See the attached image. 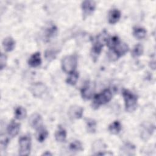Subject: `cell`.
I'll list each match as a JSON object with an SVG mask.
<instances>
[{"label": "cell", "instance_id": "obj_1", "mask_svg": "<svg viewBox=\"0 0 156 156\" xmlns=\"http://www.w3.org/2000/svg\"><path fill=\"white\" fill-rule=\"evenodd\" d=\"M108 38V34L105 30H104L98 35L91 50V54L93 58H96L100 54L102 48H103L104 45L107 43Z\"/></svg>", "mask_w": 156, "mask_h": 156}, {"label": "cell", "instance_id": "obj_2", "mask_svg": "<svg viewBox=\"0 0 156 156\" xmlns=\"http://www.w3.org/2000/svg\"><path fill=\"white\" fill-rule=\"evenodd\" d=\"M122 96L125 102L126 110L128 112H133L137 105V97L132 92L128 90H124Z\"/></svg>", "mask_w": 156, "mask_h": 156}, {"label": "cell", "instance_id": "obj_3", "mask_svg": "<svg viewBox=\"0 0 156 156\" xmlns=\"http://www.w3.org/2000/svg\"><path fill=\"white\" fill-rule=\"evenodd\" d=\"M129 51V46L125 43H119L114 48L110 49L108 52V58L112 61L116 60L119 57L125 54Z\"/></svg>", "mask_w": 156, "mask_h": 156}, {"label": "cell", "instance_id": "obj_4", "mask_svg": "<svg viewBox=\"0 0 156 156\" xmlns=\"http://www.w3.org/2000/svg\"><path fill=\"white\" fill-rule=\"evenodd\" d=\"M77 65V58L74 55H69L65 57L62 61L63 70L67 73L75 71Z\"/></svg>", "mask_w": 156, "mask_h": 156}, {"label": "cell", "instance_id": "obj_5", "mask_svg": "<svg viewBox=\"0 0 156 156\" xmlns=\"http://www.w3.org/2000/svg\"><path fill=\"white\" fill-rule=\"evenodd\" d=\"M112 98V94L109 89L103 90L101 93L96 94L93 99V106L95 108H98L101 105L105 104L108 102Z\"/></svg>", "mask_w": 156, "mask_h": 156}, {"label": "cell", "instance_id": "obj_6", "mask_svg": "<svg viewBox=\"0 0 156 156\" xmlns=\"http://www.w3.org/2000/svg\"><path fill=\"white\" fill-rule=\"evenodd\" d=\"M19 154L20 155H28L30 154L31 147V138L30 135H24L19 140Z\"/></svg>", "mask_w": 156, "mask_h": 156}, {"label": "cell", "instance_id": "obj_7", "mask_svg": "<svg viewBox=\"0 0 156 156\" xmlns=\"http://www.w3.org/2000/svg\"><path fill=\"white\" fill-rule=\"evenodd\" d=\"M155 130V126L149 122L143 123L141 126V137L144 141L148 140L152 135Z\"/></svg>", "mask_w": 156, "mask_h": 156}, {"label": "cell", "instance_id": "obj_8", "mask_svg": "<svg viewBox=\"0 0 156 156\" xmlns=\"http://www.w3.org/2000/svg\"><path fill=\"white\" fill-rule=\"evenodd\" d=\"M94 91V86L93 83H87L81 90V95L83 99L85 100L90 99Z\"/></svg>", "mask_w": 156, "mask_h": 156}, {"label": "cell", "instance_id": "obj_9", "mask_svg": "<svg viewBox=\"0 0 156 156\" xmlns=\"http://www.w3.org/2000/svg\"><path fill=\"white\" fill-rule=\"evenodd\" d=\"M46 87L41 82L35 83L30 87V91L35 97H41L46 91Z\"/></svg>", "mask_w": 156, "mask_h": 156}, {"label": "cell", "instance_id": "obj_10", "mask_svg": "<svg viewBox=\"0 0 156 156\" xmlns=\"http://www.w3.org/2000/svg\"><path fill=\"white\" fill-rule=\"evenodd\" d=\"M83 109L82 107L74 105L70 107L68 110V115L72 119H80L82 117Z\"/></svg>", "mask_w": 156, "mask_h": 156}, {"label": "cell", "instance_id": "obj_11", "mask_svg": "<svg viewBox=\"0 0 156 156\" xmlns=\"http://www.w3.org/2000/svg\"><path fill=\"white\" fill-rule=\"evenodd\" d=\"M82 9L84 15H91L96 8V3L93 1H84L82 2Z\"/></svg>", "mask_w": 156, "mask_h": 156}, {"label": "cell", "instance_id": "obj_12", "mask_svg": "<svg viewBox=\"0 0 156 156\" xmlns=\"http://www.w3.org/2000/svg\"><path fill=\"white\" fill-rule=\"evenodd\" d=\"M29 122L30 126L37 130L42 127L43 119L41 115L38 113L32 115L29 119Z\"/></svg>", "mask_w": 156, "mask_h": 156}, {"label": "cell", "instance_id": "obj_13", "mask_svg": "<svg viewBox=\"0 0 156 156\" xmlns=\"http://www.w3.org/2000/svg\"><path fill=\"white\" fill-rule=\"evenodd\" d=\"M20 129V124L15 121L12 120L7 126V131L9 136L13 138L16 136Z\"/></svg>", "mask_w": 156, "mask_h": 156}, {"label": "cell", "instance_id": "obj_14", "mask_svg": "<svg viewBox=\"0 0 156 156\" xmlns=\"http://www.w3.org/2000/svg\"><path fill=\"white\" fill-rule=\"evenodd\" d=\"M29 65L32 67H37L41 63V55L39 52L34 53L29 58L28 61Z\"/></svg>", "mask_w": 156, "mask_h": 156}, {"label": "cell", "instance_id": "obj_15", "mask_svg": "<svg viewBox=\"0 0 156 156\" xmlns=\"http://www.w3.org/2000/svg\"><path fill=\"white\" fill-rule=\"evenodd\" d=\"M121 18V12L116 9L111 10L108 13V22L110 24H115Z\"/></svg>", "mask_w": 156, "mask_h": 156}, {"label": "cell", "instance_id": "obj_16", "mask_svg": "<svg viewBox=\"0 0 156 156\" xmlns=\"http://www.w3.org/2000/svg\"><path fill=\"white\" fill-rule=\"evenodd\" d=\"M2 45L6 51L10 52L14 49L15 46V42L12 37H8L4 39L2 41Z\"/></svg>", "mask_w": 156, "mask_h": 156}, {"label": "cell", "instance_id": "obj_17", "mask_svg": "<svg viewBox=\"0 0 156 156\" xmlns=\"http://www.w3.org/2000/svg\"><path fill=\"white\" fill-rule=\"evenodd\" d=\"M55 138L57 141L63 142L66 138V131L61 126H59L55 133Z\"/></svg>", "mask_w": 156, "mask_h": 156}, {"label": "cell", "instance_id": "obj_18", "mask_svg": "<svg viewBox=\"0 0 156 156\" xmlns=\"http://www.w3.org/2000/svg\"><path fill=\"white\" fill-rule=\"evenodd\" d=\"M120 152H121L122 155H133L135 152V146L130 143H126L124 145L122 146L121 151Z\"/></svg>", "mask_w": 156, "mask_h": 156}, {"label": "cell", "instance_id": "obj_19", "mask_svg": "<svg viewBox=\"0 0 156 156\" xmlns=\"http://www.w3.org/2000/svg\"><path fill=\"white\" fill-rule=\"evenodd\" d=\"M48 132L46 129L43 127V126L37 129V132L36 133V138L39 142L44 141L45 139L48 137Z\"/></svg>", "mask_w": 156, "mask_h": 156}, {"label": "cell", "instance_id": "obj_20", "mask_svg": "<svg viewBox=\"0 0 156 156\" xmlns=\"http://www.w3.org/2000/svg\"><path fill=\"white\" fill-rule=\"evenodd\" d=\"M121 124L118 121H115L108 126V130L112 134L116 135L119 133L121 130Z\"/></svg>", "mask_w": 156, "mask_h": 156}, {"label": "cell", "instance_id": "obj_21", "mask_svg": "<svg viewBox=\"0 0 156 156\" xmlns=\"http://www.w3.org/2000/svg\"><path fill=\"white\" fill-rule=\"evenodd\" d=\"M146 33H147V32L145 29H144L143 27H140L134 28L133 31V36L138 40L144 38L146 35Z\"/></svg>", "mask_w": 156, "mask_h": 156}, {"label": "cell", "instance_id": "obj_22", "mask_svg": "<svg viewBox=\"0 0 156 156\" xmlns=\"http://www.w3.org/2000/svg\"><path fill=\"white\" fill-rule=\"evenodd\" d=\"M69 149L74 152H77L83 150L82 143L78 140H74L69 144Z\"/></svg>", "mask_w": 156, "mask_h": 156}, {"label": "cell", "instance_id": "obj_23", "mask_svg": "<svg viewBox=\"0 0 156 156\" xmlns=\"http://www.w3.org/2000/svg\"><path fill=\"white\" fill-rule=\"evenodd\" d=\"M27 115V112L26 110L21 107V106H19L17 107L15 110V116L16 118V119L21 120L24 119Z\"/></svg>", "mask_w": 156, "mask_h": 156}, {"label": "cell", "instance_id": "obj_24", "mask_svg": "<svg viewBox=\"0 0 156 156\" xmlns=\"http://www.w3.org/2000/svg\"><path fill=\"white\" fill-rule=\"evenodd\" d=\"M86 127L87 131L90 133H94L96 130V122L91 118L86 119Z\"/></svg>", "mask_w": 156, "mask_h": 156}, {"label": "cell", "instance_id": "obj_25", "mask_svg": "<svg viewBox=\"0 0 156 156\" xmlns=\"http://www.w3.org/2000/svg\"><path fill=\"white\" fill-rule=\"evenodd\" d=\"M57 29L55 26L51 25L48 26L45 30V38L48 40L54 37V35L57 33Z\"/></svg>", "mask_w": 156, "mask_h": 156}, {"label": "cell", "instance_id": "obj_26", "mask_svg": "<svg viewBox=\"0 0 156 156\" xmlns=\"http://www.w3.org/2000/svg\"><path fill=\"white\" fill-rule=\"evenodd\" d=\"M119 43H120V41H119V38L117 36L115 35V36H113L112 37L108 38L106 44L108 46V47L109 48V49H111L114 48Z\"/></svg>", "mask_w": 156, "mask_h": 156}, {"label": "cell", "instance_id": "obj_27", "mask_svg": "<svg viewBox=\"0 0 156 156\" xmlns=\"http://www.w3.org/2000/svg\"><path fill=\"white\" fill-rule=\"evenodd\" d=\"M78 77L79 74L76 71H73L69 74V76L66 79V82L71 85H74L76 83L78 80Z\"/></svg>", "mask_w": 156, "mask_h": 156}, {"label": "cell", "instance_id": "obj_28", "mask_svg": "<svg viewBox=\"0 0 156 156\" xmlns=\"http://www.w3.org/2000/svg\"><path fill=\"white\" fill-rule=\"evenodd\" d=\"M143 52V46L140 43H138L136 44L133 48L132 52V55L133 57H138L141 55H142Z\"/></svg>", "mask_w": 156, "mask_h": 156}, {"label": "cell", "instance_id": "obj_29", "mask_svg": "<svg viewBox=\"0 0 156 156\" xmlns=\"http://www.w3.org/2000/svg\"><path fill=\"white\" fill-rule=\"evenodd\" d=\"M93 150L96 152H102L101 150L103 149L104 148V143L102 141H96L94 143L93 146Z\"/></svg>", "mask_w": 156, "mask_h": 156}, {"label": "cell", "instance_id": "obj_30", "mask_svg": "<svg viewBox=\"0 0 156 156\" xmlns=\"http://www.w3.org/2000/svg\"><path fill=\"white\" fill-rule=\"evenodd\" d=\"M9 143V139L8 138L4 136L1 135V150L2 149H5L6 148V147L7 146Z\"/></svg>", "mask_w": 156, "mask_h": 156}, {"label": "cell", "instance_id": "obj_31", "mask_svg": "<svg viewBox=\"0 0 156 156\" xmlns=\"http://www.w3.org/2000/svg\"><path fill=\"white\" fill-rule=\"evenodd\" d=\"M7 63V56L4 54L3 53H1V57H0V65H1V69H2L6 65Z\"/></svg>", "mask_w": 156, "mask_h": 156}, {"label": "cell", "instance_id": "obj_32", "mask_svg": "<svg viewBox=\"0 0 156 156\" xmlns=\"http://www.w3.org/2000/svg\"><path fill=\"white\" fill-rule=\"evenodd\" d=\"M43 155H51L52 154H51V153L49 152H44V153L43 154Z\"/></svg>", "mask_w": 156, "mask_h": 156}]
</instances>
